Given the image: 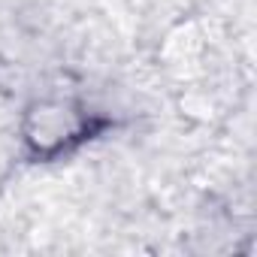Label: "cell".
Instances as JSON below:
<instances>
[{
    "label": "cell",
    "instance_id": "obj_1",
    "mask_svg": "<svg viewBox=\"0 0 257 257\" xmlns=\"http://www.w3.org/2000/svg\"><path fill=\"white\" fill-rule=\"evenodd\" d=\"M106 121H100L91 109H85L76 100L49 97L28 106L22 118V143L31 158L37 161H55L67 155L70 149L82 146L94 134H100Z\"/></svg>",
    "mask_w": 257,
    "mask_h": 257
}]
</instances>
